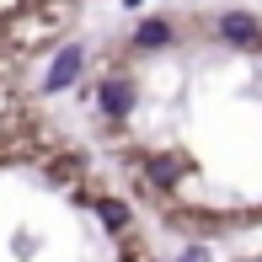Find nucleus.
<instances>
[{
	"mask_svg": "<svg viewBox=\"0 0 262 262\" xmlns=\"http://www.w3.org/2000/svg\"><path fill=\"white\" fill-rule=\"evenodd\" d=\"M182 262H209V252H204V246H187V252H182Z\"/></svg>",
	"mask_w": 262,
	"mask_h": 262,
	"instance_id": "7",
	"label": "nucleus"
},
{
	"mask_svg": "<svg viewBox=\"0 0 262 262\" xmlns=\"http://www.w3.org/2000/svg\"><path fill=\"white\" fill-rule=\"evenodd\" d=\"M134 43H139V49H161V43H171V21H139V27H134Z\"/></svg>",
	"mask_w": 262,
	"mask_h": 262,
	"instance_id": "4",
	"label": "nucleus"
},
{
	"mask_svg": "<svg viewBox=\"0 0 262 262\" xmlns=\"http://www.w3.org/2000/svg\"><path fill=\"white\" fill-rule=\"evenodd\" d=\"M182 171H187V166L177 161V156H150V177H156L161 187H171V182H177Z\"/></svg>",
	"mask_w": 262,
	"mask_h": 262,
	"instance_id": "5",
	"label": "nucleus"
},
{
	"mask_svg": "<svg viewBox=\"0 0 262 262\" xmlns=\"http://www.w3.org/2000/svg\"><path fill=\"white\" fill-rule=\"evenodd\" d=\"M220 38L235 43V49H262V27H257V16H246V11H230V16L220 21Z\"/></svg>",
	"mask_w": 262,
	"mask_h": 262,
	"instance_id": "1",
	"label": "nucleus"
},
{
	"mask_svg": "<svg viewBox=\"0 0 262 262\" xmlns=\"http://www.w3.org/2000/svg\"><path fill=\"white\" fill-rule=\"evenodd\" d=\"M128 107H134V91H128L123 80H107V86H102V113L107 118H123Z\"/></svg>",
	"mask_w": 262,
	"mask_h": 262,
	"instance_id": "3",
	"label": "nucleus"
},
{
	"mask_svg": "<svg viewBox=\"0 0 262 262\" xmlns=\"http://www.w3.org/2000/svg\"><path fill=\"white\" fill-rule=\"evenodd\" d=\"M123 6H139V0H123Z\"/></svg>",
	"mask_w": 262,
	"mask_h": 262,
	"instance_id": "8",
	"label": "nucleus"
},
{
	"mask_svg": "<svg viewBox=\"0 0 262 262\" xmlns=\"http://www.w3.org/2000/svg\"><path fill=\"white\" fill-rule=\"evenodd\" d=\"M97 214H102V225H113V230H123V225H128V209H123V204H113V198H102Z\"/></svg>",
	"mask_w": 262,
	"mask_h": 262,
	"instance_id": "6",
	"label": "nucleus"
},
{
	"mask_svg": "<svg viewBox=\"0 0 262 262\" xmlns=\"http://www.w3.org/2000/svg\"><path fill=\"white\" fill-rule=\"evenodd\" d=\"M80 59H86V54H80V49H75V43H70V49H64V54H59V59H54V70H49V80H43V86H49V91H64V86H70V80H75V75H80Z\"/></svg>",
	"mask_w": 262,
	"mask_h": 262,
	"instance_id": "2",
	"label": "nucleus"
}]
</instances>
